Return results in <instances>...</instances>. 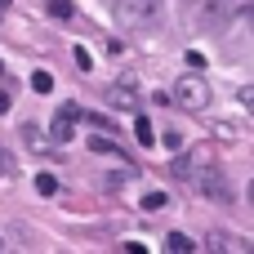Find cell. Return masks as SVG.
Wrapping results in <instances>:
<instances>
[{
  "mask_svg": "<svg viewBox=\"0 0 254 254\" xmlns=\"http://www.w3.org/2000/svg\"><path fill=\"white\" fill-rule=\"evenodd\" d=\"M4 4H9V0H0V9H4Z\"/></svg>",
  "mask_w": 254,
  "mask_h": 254,
  "instance_id": "21",
  "label": "cell"
},
{
  "mask_svg": "<svg viewBox=\"0 0 254 254\" xmlns=\"http://www.w3.org/2000/svg\"><path fill=\"white\" fill-rule=\"evenodd\" d=\"M165 250H170V254L192 250V237H183V232H170V237H165Z\"/></svg>",
  "mask_w": 254,
  "mask_h": 254,
  "instance_id": "10",
  "label": "cell"
},
{
  "mask_svg": "<svg viewBox=\"0 0 254 254\" xmlns=\"http://www.w3.org/2000/svg\"><path fill=\"white\" fill-rule=\"evenodd\" d=\"M22 143H27L31 152H45L54 138H49V134H40V125H22Z\"/></svg>",
  "mask_w": 254,
  "mask_h": 254,
  "instance_id": "6",
  "label": "cell"
},
{
  "mask_svg": "<svg viewBox=\"0 0 254 254\" xmlns=\"http://www.w3.org/2000/svg\"><path fill=\"white\" fill-rule=\"evenodd\" d=\"M237 18H241V22H246V31H254V4H250V0H246V4H241V9H237Z\"/></svg>",
  "mask_w": 254,
  "mask_h": 254,
  "instance_id": "15",
  "label": "cell"
},
{
  "mask_svg": "<svg viewBox=\"0 0 254 254\" xmlns=\"http://www.w3.org/2000/svg\"><path fill=\"white\" fill-rule=\"evenodd\" d=\"M170 103H179L183 112H205L210 107V85L201 76H179V85L170 89Z\"/></svg>",
  "mask_w": 254,
  "mask_h": 254,
  "instance_id": "2",
  "label": "cell"
},
{
  "mask_svg": "<svg viewBox=\"0 0 254 254\" xmlns=\"http://www.w3.org/2000/svg\"><path fill=\"white\" fill-rule=\"evenodd\" d=\"M205 63H210V58H205V54H201V49H192V54H188V67H192V71H201V67H205Z\"/></svg>",
  "mask_w": 254,
  "mask_h": 254,
  "instance_id": "17",
  "label": "cell"
},
{
  "mask_svg": "<svg viewBox=\"0 0 254 254\" xmlns=\"http://www.w3.org/2000/svg\"><path fill=\"white\" fill-rule=\"evenodd\" d=\"M138 205H143V210H152V214H156V210H165V205H170V196H165V192H147V196H143V201H138Z\"/></svg>",
  "mask_w": 254,
  "mask_h": 254,
  "instance_id": "9",
  "label": "cell"
},
{
  "mask_svg": "<svg viewBox=\"0 0 254 254\" xmlns=\"http://www.w3.org/2000/svg\"><path fill=\"white\" fill-rule=\"evenodd\" d=\"M9 107H13V98H9V89H0V116H4Z\"/></svg>",
  "mask_w": 254,
  "mask_h": 254,
  "instance_id": "18",
  "label": "cell"
},
{
  "mask_svg": "<svg viewBox=\"0 0 254 254\" xmlns=\"http://www.w3.org/2000/svg\"><path fill=\"white\" fill-rule=\"evenodd\" d=\"M0 250H4V237H0Z\"/></svg>",
  "mask_w": 254,
  "mask_h": 254,
  "instance_id": "22",
  "label": "cell"
},
{
  "mask_svg": "<svg viewBox=\"0 0 254 254\" xmlns=\"http://www.w3.org/2000/svg\"><path fill=\"white\" fill-rule=\"evenodd\" d=\"M152 9H156V0H112V13L125 27H147L152 22Z\"/></svg>",
  "mask_w": 254,
  "mask_h": 254,
  "instance_id": "4",
  "label": "cell"
},
{
  "mask_svg": "<svg viewBox=\"0 0 254 254\" xmlns=\"http://www.w3.org/2000/svg\"><path fill=\"white\" fill-rule=\"evenodd\" d=\"M71 58H76V67H80V71H89V67H94V58H89V54H85V49H80V45H76V49H71Z\"/></svg>",
  "mask_w": 254,
  "mask_h": 254,
  "instance_id": "16",
  "label": "cell"
},
{
  "mask_svg": "<svg viewBox=\"0 0 254 254\" xmlns=\"http://www.w3.org/2000/svg\"><path fill=\"white\" fill-rule=\"evenodd\" d=\"M134 138H138L143 147H152V143H156V129H152V121H147V116H138V121H134Z\"/></svg>",
  "mask_w": 254,
  "mask_h": 254,
  "instance_id": "7",
  "label": "cell"
},
{
  "mask_svg": "<svg viewBox=\"0 0 254 254\" xmlns=\"http://www.w3.org/2000/svg\"><path fill=\"white\" fill-rule=\"evenodd\" d=\"M246 201H250V205H254V179H250V188H246Z\"/></svg>",
  "mask_w": 254,
  "mask_h": 254,
  "instance_id": "20",
  "label": "cell"
},
{
  "mask_svg": "<svg viewBox=\"0 0 254 254\" xmlns=\"http://www.w3.org/2000/svg\"><path fill=\"white\" fill-rule=\"evenodd\" d=\"M241 103H246V112H254V89H246V94H241Z\"/></svg>",
  "mask_w": 254,
  "mask_h": 254,
  "instance_id": "19",
  "label": "cell"
},
{
  "mask_svg": "<svg viewBox=\"0 0 254 254\" xmlns=\"http://www.w3.org/2000/svg\"><path fill=\"white\" fill-rule=\"evenodd\" d=\"M49 13H54V18H71L76 4H71V0H49Z\"/></svg>",
  "mask_w": 254,
  "mask_h": 254,
  "instance_id": "13",
  "label": "cell"
},
{
  "mask_svg": "<svg viewBox=\"0 0 254 254\" xmlns=\"http://www.w3.org/2000/svg\"><path fill=\"white\" fill-rule=\"evenodd\" d=\"M89 152H98V156H121L116 143H112L107 134H89Z\"/></svg>",
  "mask_w": 254,
  "mask_h": 254,
  "instance_id": "8",
  "label": "cell"
},
{
  "mask_svg": "<svg viewBox=\"0 0 254 254\" xmlns=\"http://www.w3.org/2000/svg\"><path fill=\"white\" fill-rule=\"evenodd\" d=\"M210 4H219V18H228V13H237L246 0H210Z\"/></svg>",
  "mask_w": 254,
  "mask_h": 254,
  "instance_id": "14",
  "label": "cell"
},
{
  "mask_svg": "<svg viewBox=\"0 0 254 254\" xmlns=\"http://www.w3.org/2000/svg\"><path fill=\"white\" fill-rule=\"evenodd\" d=\"M31 89H36V94H49V89H54V76H49V71H31Z\"/></svg>",
  "mask_w": 254,
  "mask_h": 254,
  "instance_id": "11",
  "label": "cell"
},
{
  "mask_svg": "<svg viewBox=\"0 0 254 254\" xmlns=\"http://www.w3.org/2000/svg\"><path fill=\"white\" fill-rule=\"evenodd\" d=\"M36 192H40V196H54V192H58V179H54V174H40V179H36Z\"/></svg>",
  "mask_w": 254,
  "mask_h": 254,
  "instance_id": "12",
  "label": "cell"
},
{
  "mask_svg": "<svg viewBox=\"0 0 254 254\" xmlns=\"http://www.w3.org/2000/svg\"><path fill=\"white\" fill-rule=\"evenodd\" d=\"M107 103H112V107H121V112H134V107H138L134 80H121V85H112V89H107Z\"/></svg>",
  "mask_w": 254,
  "mask_h": 254,
  "instance_id": "5",
  "label": "cell"
},
{
  "mask_svg": "<svg viewBox=\"0 0 254 254\" xmlns=\"http://www.w3.org/2000/svg\"><path fill=\"white\" fill-rule=\"evenodd\" d=\"M174 174H179V179L188 174V183H192L205 201H214V205H228V201H232V183H228V174H223L219 165H192V170L174 165Z\"/></svg>",
  "mask_w": 254,
  "mask_h": 254,
  "instance_id": "1",
  "label": "cell"
},
{
  "mask_svg": "<svg viewBox=\"0 0 254 254\" xmlns=\"http://www.w3.org/2000/svg\"><path fill=\"white\" fill-rule=\"evenodd\" d=\"M80 121H85V112H80L76 103H63V107H58V116H54V125H49V138H54V143H71Z\"/></svg>",
  "mask_w": 254,
  "mask_h": 254,
  "instance_id": "3",
  "label": "cell"
}]
</instances>
